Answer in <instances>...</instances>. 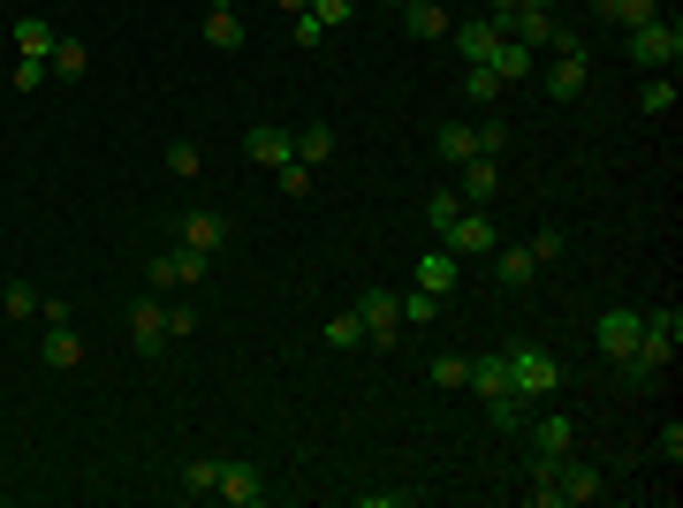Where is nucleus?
Masks as SVG:
<instances>
[{"instance_id": "nucleus-44", "label": "nucleus", "mask_w": 683, "mask_h": 508, "mask_svg": "<svg viewBox=\"0 0 683 508\" xmlns=\"http://www.w3.org/2000/svg\"><path fill=\"white\" fill-rule=\"evenodd\" d=\"M524 251L540 258V266H555V258H562V228H540V236H532V243H524Z\"/></svg>"}, {"instance_id": "nucleus-10", "label": "nucleus", "mask_w": 683, "mask_h": 508, "mask_svg": "<svg viewBox=\"0 0 683 508\" xmlns=\"http://www.w3.org/2000/svg\"><path fill=\"white\" fill-rule=\"evenodd\" d=\"M175 243H182V251H206V258H214L220 243H228V212H214V206H190L182 220H175Z\"/></svg>"}, {"instance_id": "nucleus-40", "label": "nucleus", "mask_w": 683, "mask_h": 508, "mask_svg": "<svg viewBox=\"0 0 683 508\" xmlns=\"http://www.w3.org/2000/svg\"><path fill=\"white\" fill-rule=\"evenodd\" d=\"M471 380V357H433V387H464Z\"/></svg>"}, {"instance_id": "nucleus-23", "label": "nucleus", "mask_w": 683, "mask_h": 508, "mask_svg": "<svg viewBox=\"0 0 683 508\" xmlns=\"http://www.w3.org/2000/svg\"><path fill=\"white\" fill-rule=\"evenodd\" d=\"M471 395H478V402H502V395H509V365H502V357H471Z\"/></svg>"}, {"instance_id": "nucleus-32", "label": "nucleus", "mask_w": 683, "mask_h": 508, "mask_svg": "<svg viewBox=\"0 0 683 508\" xmlns=\"http://www.w3.org/2000/svg\"><path fill=\"white\" fill-rule=\"evenodd\" d=\"M456 212H464L456 190H433V198H426V228H433V236H448V228H456Z\"/></svg>"}, {"instance_id": "nucleus-6", "label": "nucleus", "mask_w": 683, "mask_h": 508, "mask_svg": "<svg viewBox=\"0 0 683 508\" xmlns=\"http://www.w3.org/2000/svg\"><path fill=\"white\" fill-rule=\"evenodd\" d=\"M357 319H365V341H373V349H395V341H403V297H395V289H365V297H357Z\"/></svg>"}, {"instance_id": "nucleus-25", "label": "nucleus", "mask_w": 683, "mask_h": 508, "mask_svg": "<svg viewBox=\"0 0 683 508\" xmlns=\"http://www.w3.org/2000/svg\"><path fill=\"white\" fill-rule=\"evenodd\" d=\"M206 46L214 53H244V16L236 8H206Z\"/></svg>"}, {"instance_id": "nucleus-37", "label": "nucleus", "mask_w": 683, "mask_h": 508, "mask_svg": "<svg viewBox=\"0 0 683 508\" xmlns=\"http://www.w3.org/2000/svg\"><path fill=\"white\" fill-rule=\"evenodd\" d=\"M274 190H281V198H311V168H304V160L274 168Z\"/></svg>"}, {"instance_id": "nucleus-26", "label": "nucleus", "mask_w": 683, "mask_h": 508, "mask_svg": "<svg viewBox=\"0 0 683 508\" xmlns=\"http://www.w3.org/2000/svg\"><path fill=\"white\" fill-rule=\"evenodd\" d=\"M46 69H53L61 84H77V77H85V69H91V46H85V39H69V31H61V39H53V61H46Z\"/></svg>"}, {"instance_id": "nucleus-12", "label": "nucleus", "mask_w": 683, "mask_h": 508, "mask_svg": "<svg viewBox=\"0 0 683 508\" xmlns=\"http://www.w3.org/2000/svg\"><path fill=\"white\" fill-rule=\"evenodd\" d=\"M244 152H251L258 168L274 175V168H289V160H297V129H281V122H258L251 137H244Z\"/></svg>"}, {"instance_id": "nucleus-8", "label": "nucleus", "mask_w": 683, "mask_h": 508, "mask_svg": "<svg viewBox=\"0 0 683 508\" xmlns=\"http://www.w3.org/2000/svg\"><path fill=\"white\" fill-rule=\"evenodd\" d=\"M585 84H593V53L570 39L555 61H547V99H562V107H570V99H585Z\"/></svg>"}, {"instance_id": "nucleus-15", "label": "nucleus", "mask_w": 683, "mask_h": 508, "mask_svg": "<svg viewBox=\"0 0 683 508\" xmlns=\"http://www.w3.org/2000/svg\"><path fill=\"white\" fill-rule=\"evenodd\" d=\"M395 16H403V31H410V39H418V46H433V39H448V23H456V16H448V8H441V0H403V8H395Z\"/></svg>"}, {"instance_id": "nucleus-21", "label": "nucleus", "mask_w": 683, "mask_h": 508, "mask_svg": "<svg viewBox=\"0 0 683 508\" xmlns=\"http://www.w3.org/2000/svg\"><path fill=\"white\" fill-rule=\"evenodd\" d=\"M53 39H61V31H53L46 16H16V53H23V61H53Z\"/></svg>"}, {"instance_id": "nucleus-33", "label": "nucleus", "mask_w": 683, "mask_h": 508, "mask_svg": "<svg viewBox=\"0 0 683 508\" xmlns=\"http://www.w3.org/2000/svg\"><path fill=\"white\" fill-rule=\"evenodd\" d=\"M669 107H676V69H669V77H653V84L639 91V114H669Z\"/></svg>"}, {"instance_id": "nucleus-48", "label": "nucleus", "mask_w": 683, "mask_h": 508, "mask_svg": "<svg viewBox=\"0 0 683 508\" xmlns=\"http://www.w3.org/2000/svg\"><path fill=\"white\" fill-rule=\"evenodd\" d=\"M509 8H524V0H486V16H509Z\"/></svg>"}, {"instance_id": "nucleus-27", "label": "nucleus", "mask_w": 683, "mask_h": 508, "mask_svg": "<svg viewBox=\"0 0 683 508\" xmlns=\"http://www.w3.org/2000/svg\"><path fill=\"white\" fill-rule=\"evenodd\" d=\"M433 152H441L448 168H464V160H478V129H471V122H448L441 137H433Z\"/></svg>"}, {"instance_id": "nucleus-41", "label": "nucleus", "mask_w": 683, "mask_h": 508, "mask_svg": "<svg viewBox=\"0 0 683 508\" xmlns=\"http://www.w3.org/2000/svg\"><path fill=\"white\" fill-rule=\"evenodd\" d=\"M198 335V303H168V341H190Z\"/></svg>"}, {"instance_id": "nucleus-16", "label": "nucleus", "mask_w": 683, "mask_h": 508, "mask_svg": "<svg viewBox=\"0 0 683 508\" xmlns=\"http://www.w3.org/2000/svg\"><path fill=\"white\" fill-rule=\"evenodd\" d=\"M214 501H228V508H258V501H266V478H258L251 464H220Z\"/></svg>"}, {"instance_id": "nucleus-47", "label": "nucleus", "mask_w": 683, "mask_h": 508, "mask_svg": "<svg viewBox=\"0 0 683 508\" xmlns=\"http://www.w3.org/2000/svg\"><path fill=\"white\" fill-rule=\"evenodd\" d=\"M418 501V486H395V494H365V508H410Z\"/></svg>"}, {"instance_id": "nucleus-9", "label": "nucleus", "mask_w": 683, "mask_h": 508, "mask_svg": "<svg viewBox=\"0 0 683 508\" xmlns=\"http://www.w3.org/2000/svg\"><path fill=\"white\" fill-rule=\"evenodd\" d=\"M494 243H502V236H494V212H486V206H464V212H456V228L441 236V251H456V258H486Z\"/></svg>"}, {"instance_id": "nucleus-13", "label": "nucleus", "mask_w": 683, "mask_h": 508, "mask_svg": "<svg viewBox=\"0 0 683 508\" xmlns=\"http://www.w3.org/2000/svg\"><path fill=\"white\" fill-rule=\"evenodd\" d=\"M456 198H464V206H494V198H502V160H486V152L464 160V168H456Z\"/></svg>"}, {"instance_id": "nucleus-5", "label": "nucleus", "mask_w": 683, "mask_h": 508, "mask_svg": "<svg viewBox=\"0 0 683 508\" xmlns=\"http://www.w3.org/2000/svg\"><path fill=\"white\" fill-rule=\"evenodd\" d=\"M502 31H509V39H524L532 53H562V46H570V31L555 23V8H547V0H524V8H509V16H502Z\"/></svg>"}, {"instance_id": "nucleus-11", "label": "nucleus", "mask_w": 683, "mask_h": 508, "mask_svg": "<svg viewBox=\"0 0 683 508\" xmlns=\"http://www.w3.org/2000/svg\"><path fill=\"white\" fill-rule=\"evenodd\" d=\"M448 39H456L464 61H494V46L509 39V31H502V16H464V23H448Z\"/></svg>"}, {"instance_id": "nucleus-7", "label": "nucleus", "mask_w": 683, "mask_h": 508, "mask_svg": "<svg viewBox=\"0 0 683 508\" xmlns=\"http://www.w3.org/2000/svg\"><path fill=\"white\" fill-rule=\"evenodd\" d=\"M129 349H137V357H160V349H168V297H160V289L129 303Z\"/></svg>"}, {"instance_id": "nucleus-17", "label": "nucleus", "mask_w": 683, "mask_h": 508, "mask_svg": "<svg viewBox=\"0 0 683 508\" xmlns=\"http://www.w3.org/2000/svg\"><path fill=\"white\" fill-rule=\"evenodd\" d=\"M494 281H502V289H509V297H524V289H532V281H540V258L524 251V243H516V251H502V243H494Z\"/></svg>"}, {"instance_id": "nucleus-30", "label": "nucleus", "mask_w": 683, "mask_h": 508, "mask_svg": "<svg viewBox=\"0 0 683 508\" xmlns=\"http://www.w3.org/2000/svg\"><path fill=\"white\" fill-rule=\"evenodd\" d=\"M418 289H426V297H448V289H456V251H426L418 258Z\"/></svg>"}, {"instance_id": "nucleus-4", "label": "nucleus", "mask_w": 683, "mask_h": 508, "mask_svg": "<svg viewBox=\"0 0 683 508\" xmlns=\"http://www.w3.org/2000/svg\"><path fill=\"white\" fill-rule=\"evenodd\" d=\"M206 273H214V258H206V251H182V243H175V251H152V258H145V281H152L160 297H175V289L190 297Z\"/></svg>"}, {"instance_id": "nucleus-24", "label": "nucleus", "mask_w": 683, "mask_h": 508, "mask_svg": "<svg viewBox=\"0 0 683 508\" xmlns=\"http://www.w3.org/2000/svg\"><path fill=\"white\" fill-rule=\"evenodd\" d=\"M486 69H494L502 84H516V77H532V69H540V53H532L524 39H502V46H494V61H486Z\"/></svg>"}, {"instance_id": "nucleus-1", "label": "nucleus", "mask_w": 683, "mask_h": 508, "mask_svg": "<svg viewBox=\"0 0 683 508\" xmlns=\"http://www.w3.org/2000/svg\"><path fill=\"white\" fill-rule=\"evenodd\" d=\"M502 365H509V395L524 402V410H540V402H547V395L562 387L555 349H540V341H516V349L502 357Z\"/></svg>"}, {"instance_id": "nucleus-50", "label": "nucleus", "mask_w": 683, "mask_h": 508, "mask_svg": "<svg viewBox=\"0 0 683 508\" xmlns=\"http://www.w3.org/2000/svg\"><path fill=\"white\" fill-rule=\"evenodd\" d=\"M206 8H236V0H206Z\"/></svg>"}, {"instance_id": "nucleus-14", "label": "nucleus", "mask_w": 683, "mask_h": 508, "mask_svg": "<svg viewBox=\"0 0 683 508\" xmlns=\"http://www.w3.org/2000/svg\"><path fill=\"white\" fill-rule=\"evenodd\" d=\"M631 349H639V311H607L600 319V357L631 372Z\"/></svg>"}, {"instance_id": "nucleus-28", "label": "nucleus", "mask_w": 683, "mask_h": 508, "mask_svg": "<svg viewBox=\"0 0 683 508\" xmlns=\"http://www.w3.org/2000/svg\"><path fill=\"white\" fill-rule=\"evenodd\" d=\"M297 160L319 175L327 160H335V129H327V122H304V129H297Z\"/></svg>"}, {"instance_id": "nucleus-45", "label": "nucleus", "mask_w": 683, "mask_h": 508, "mask_svg": "<svg viewBox=\"0 0 683 508\" xmlns=\"http://www.w3.org/2000/svg\"><path fill=\"white\" fill-rule=\"evenodd\" d=\"M46 77H53V69H46V61H16V91H39Z\"/></svg>"}, {"instance_id": "nucleus-49", "label": "nucleus", "mask_w": 683, "mask_h": 508, "mask_svg": "<svg viewBox=\"0 0 683 508\" xmlns=\"http://www.w3.org/2000/svg\"><path fill=\"white\" fill-rule=\"evenodd\" d=\"M274 8H281V16H304V8H311V0H274Z\"/></svg>"}, {"instance_id": "nucleus-29", "label": "nucleus", "mask_w": 683, "mask_h": 508, "mask_svg": "<svg viewBox=\"0 0 683 508\" xmlns=\"http://www.w3.org/2000/svg\"><path fill=\"white\" fill-rule=\"evenodd\" d=\"M214 486H220V456H190L182 464V501H214Z\"/></svg>"}, {"instance_id": "nucleus-31", "label": "nucleus", "mask_w": 683, "mask_h": 508, "mask_svg": "<svg viewBox=\"0 0 683 508\" xmlns=\"http://www.w3.org/2000/svg\"><path fill=\"white\" fill-rule=\"evenodd\" d=\"M502 91H509V84H502V77H494L486 61H471V69H464V99H471V107H494Z\"/></svg>"}, {"instance_id": "nucleus-39", "label": "nucleus", "mask_w": 683, "mask_h": 508, "mask_svg": "<svg viewBox=\"0 0 683 508\" xmlns=\"http://www.w3.org/2000/svg\"><path fill=\"white\" fill-rule=\"evenodd\" d=\"M0 311H8V319H31V311H39V289H31V281H8Z\"/></svg>"}, {"instance_id": "nucleus-34", "label": "nucleus", "mask_w": 683, "mask_h": 508, "mask_svg": "<svg viewBox=\"0 0 683 508\" xmlns=\"http://www.w3.org/2000/svg\"><path fill=\"white\" fill-rule=\"evenodd\" d=\"M168 175H182V182H198V175H206V152L175 137V145H168Z\"/></svg>"}, {"instance_id": "nucleus-20", "label": "nucleus", "mask_w": 683, "mask_h": 508, "mask_svg": "<svg viewBox=\"0 0 683 508\" xmlns=\"http://www.w3.org/2000/svg\"><path fill=\"white\" fill-rule=\"evenodd\" d=\"M532 448H540L547 464H562V456L577 448V425H570V418H555V410H547V418L532 425Z\"/></svg>"}, {"instance_id": "nucleus-2", "label": "nucleus", "mask_w": 683, "mask_h": 508, "mask_svg": "<svg viewBox=\"0 0 683 508\" xmlns=\"http://www.w3.org/2000/svg\"><path fill=\"white\" fill-rule=\"evenodd\" d=\"M683 341V311L661 303V311H639V349H631V372H661Z\"/></svg>"}, {"instance_id": "nucleus-3", "label": "nucleus", "mask_w": 683, "mask_h": 508, "mask_svg": "<svg viewBox=\"0 0 683 508\" xmlns=\"http://www.w3.org/2000/svg\"><path fill=\"white\" fill-rule=\"evenodd\" d=\"M623 53L645 61V69H676L683 61V23L676 16H653V23H639V31H623Z\"/></svg>"}, {"instance_id": "nucleus-38", "label": "nucleus", "mask_w": 683, "mask_h": 508, "mask_svg": "<svg viewBox=\"0 0 683 508\" xmlns=\"http://www.w3.org/2000/svg\"><path fill=\"white\" fill-rule=\"evenodd\" d=\"M478 129V152H486V160H502V145H509V122H494V107H486V122H471Z\"/></svg>"}, {"instance_id": "nucleus-36", "label": "nucleus", "mask_w": 683, "mask_h": 508, "mask_svg": "<svg viewBox=\"0 0 683 508\" xmlns=\"http://www.w3.org/2000/svg\"><path fill=\"white\" fill-rule=\"evenodd\" d=\"M433 319H441V297L410 289V297H403V327H433Z\"/></svg>"}, {"instance_id": "nucleus-35", "label": "nucleus", "mask_w": 683, "mask_h": 508, "mask_svg": "<svg viewBox=\"0 0 683 508\" xmlns=\"http://www.w3.org/2000/svg\"><path fill=\"white\" fill-rule=\"evenodd\" d=\"M357 341H365V319H357V311H335V319H327V349H357Z\"/></svg>"}, {"instance_id": "nucleus-19", "label": "nucleus", "mask_w": 683, "mask_h": 508, "mask_svg": "<svg viewBox=\"0 0 683 508\" xmlns=\"http://www.w3.org/2000/svg\"><path fill=\"white\" fill-rule=\"evenodd\" d=\"M600 23H615V31H639V23H653V16H669L661 0H593Z\"/></svg>"}, {"instance_id": "nucleus-22", "label": "nucleus", "mask_w": 683, "mask_h": 508, "mask_svg": "<svg viewBox=\"0 0 683 508\" xmlns=\"http://www.w3.org/2000/svg\"><path fill=\"white\" fill-rule=\"evenodd\" d=\"M555 486H562V508H570V501H600V486H607V478H600L593 464H570V456H562Z\"/></svg>"}, {"instance_id": "nucleus-42", "label": "nucleus", "mask_w": 683, "mask_h": 508, "mask_svg": "<svg viewBox=\"0 0 683 508\" xmlns=\"http://www.w3.org/2000/svg\"><path fill=\"white\" fill-rule=\"evenodd\" d=\"M311 16H319V23H327V31H342V23H349V16H357V0H311Z\"/></svg>"}, {"instance_id": "nucleus-46", "label": "nucleus", "mask_w": 683, "mask_h": 508, "mask_svg": "<svg viewBox=\"0 0 683 508\" xmlns=\"http://www.w3.org/2000/svg\"><path fill=\"white\" fill-rule=\"evenodd\" d=\"M486 410H494V425H524V418H532V410H524L516 395H502V402H486Z\"/></svg>"}, {"instance_id": "nucleus-18", "label": "nucleus", "mask_w": 683, "mask_h": 508, "mask_svg": "<svg viewBox=\"0 0 683 508\" xmlns=\"http://www.w3.org/2000/svg\"><path fill=\"white\" fill-rule=\"evenodd\" d=\"M39 365H53V372H77V365H85V335H77V319H69V327H46Z\"/></svg>"}, {"instance_id": "nucleus-43", "label": "nucleus", "mask_w": 683, "mask_h": 508, "mask_svg": "<svg viewBox=\"0 0 683 508\" xmlns=\"http://www.w3.org/2000/svg\"><path fill=\"white\" fill-rule=\"evenodd\" d=\"M289 39H297V46H319V39H327V23L304 8V16H289Z\"/></svg>"}, {"instance_id": "nucleus-51", "label": "nucleus", "mask_w": 683, "mask_h": 508, "mask_svg": "<svg viewBox=\"0 0 683 508\" xmlns=\"http://www.w3.org/2000/svg\"><path fill=\"white\" fill-rule=\"evenodd\" d=\"M380 8H403V0H380Z\"/></svg>"}]
</instances>
